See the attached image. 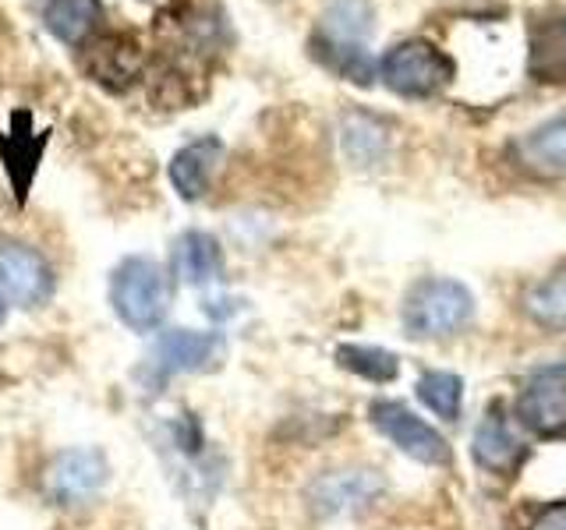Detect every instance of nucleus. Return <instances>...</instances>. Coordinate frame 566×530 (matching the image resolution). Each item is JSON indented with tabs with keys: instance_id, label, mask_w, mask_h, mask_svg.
I'll list each match as a JSON object with an SVG mask.
<instances>
[{
	"instance_id": "4468645a",
	"label": "nucleus",
	"mask_w": 566,
	"mask_h": 530,
	"mask_svg": "<svg viewBox=\"0 0 566 530\" xmlns=\"http://www.w3.org/2000/svg\"><path fill=\"white\" fill-rule=\"evenodd\" d=\"M379 488L382 481L368 470H336V474H323L308 488V502L315 512L333 517V512H344V509L365 506L368 499H376Z\"/></svg>"
},
{
	"instance_id": "423d86ee",
	"label": "nucleus",
	"mask_w": 566,
	"mask_h": 530,
	"mask_svg": "<svg viewBox=\"0 0 566 530\" xmlns=\"http://www.w3.org/2000/svg\"><path fill=\"white\" fill-rule=\"evenodd\" d=\"M521 424L538 438L566 435V361L535 371L517 396Z\"/></svg>"
},
{
	"instance_id": "f257e3e1",
	"label": "nucleus",
	"mask_w": 566,
	"mask_h": 530,
	"mask_svg": "<svg viewBox=\"0 0 566 530\" xmlns=\"http://www.w3.org/2000/svg\"><path fill=\"white\" fill-rule=\"evenodd\" d=\"M376 25L371 0H333L318 18L315 29V57L347 82L368 85L371 82V57H368V35Z\"/></svg>"
},
{
	"instance_id": "1a4fd4ad",
	"label": "nucleus",
	"mask_w": 566,
	"mask_h": 530,
	"mask_svg": "<svg viewBox=\"0 0 566 530\" xmlns=\"http://www.w3.org/2000/svg\"><path fill=\"white\" fill-rule=\"evenodd\" d=\"M510 159L527 177H538V181H559V177H566V114L548 117L527 135L513 138Z\"/></svg>"
},
{
	"instance_id": "39448f33",
	"label": "nucleus",
	"mask_w": 566,
	"mask_h": 530,
	"mask_svg": "<svg viewBox=\"0 0 566 530\" xmlns=\"http://www.w3.org/2000/svg\"><path fill=\"white\" fill-rule=\"evenodd\" d=\"M368 421L376 424L379 435H386L403 456L418 459V464L439 467L450 459V442L442 438L429 421H421L407 403L376 400L368 406Z\"/></svg>"
},
{
	"instance_id": "2eb2a0df",
	"label": "nucleus",
	"mask_w": 566,
	"mask_h": 530,
	"mask_svg": "<svg viewBox=\"0 0 566 530\" xmlns=\"http://www.w3.org/2000/svg\"><path fill=\"white\" fill-rule=\"evenodd\" d=\"M527 75L538 85L566 88V14L535 22L527 35Z\"/></svg>"
},
{
	"instance_id": "7ed1b4c3",
	"label": "nucleus",
	"mask_w": 566,
	"mask_h": 530,
	"mask_svg": "<svg viewBox=\"0 0 566 530\" xmlns=\"http://www.w3.org/2000/svg\"><path fill=\"white\" fill-rule=\"evenodd\" d=\"M111 300L124 326L149 332L170 308V276L153 258H124L111 279Z\"/></svg>"
},
{
	"instance_id": "f8f14e48",
	"label": "nucleus",
	"mask_w": 566,
	"mask_h": 530,
	"mask_svg": "<svg viewBox=\"0 0 566 530\" xmlns=\"http://www.w3.org/2000/svg\"><path fill=\"white\" fill-rule=\"evenodd\" d=\"M223 163V141L220 138H199L191 146L177 149L170 159V184L177 188L185 202H199L209 191L212 177H217Z\"/></svg>"
},
{
	"instance_id": "9d476101",
	"label": "nucleus",
	"mask_w": 566,
	"mask_h": 530,
	"mask_svg": "<svg viewBox=\"0 0 566 530\" xmlns=\"http://www.w3.org/2000/svg\"><path fill=\"white\" fill-rule=\"evenodd\" d=\"M471 453H474V464L489 474H513L527 459V446L517 438V432L510 428V421L503 417L500 406H492V411L478 421Z\"/></svg>"
},
{
	"instance_id": "5701e85b",
	"label": "nucleus",
	"mask_w": 566,
	"mask_h": 530,
	"mask_svg": "<svg viewBox=\"0 0 566 530\" xmlns=\"http://www.w3.org/2000/svg\"><path fill=\"white\" fill-rule=\"evenodd\" d=\"M527 530H566V502H548L538 509V517L531 520Z\"/></svg>"
},
{
	"instance_id": "dca6fc26",
	"label": "nucleus",
	"mask_w": 566,
	"mask_h": 530,
	"mask_svg": "<svg viewBox=\"0 0 566 530\" xmlns=\"http://www.w3.org/2000/svg\"><path fill=\"white\" fill-rule=\"evenodd\" d=\"M174 269L188 287H209L223 276V247L206 230H188L174 247Z\"/></svg>"
},
{
	"instance_id": "6e6552de",
	"label": "nucleus",
	"mask_w": 566,
	"mask_h": 530,
	"mask_svg": "<svg viewBox=\"0 0 566 530\" xmlns=\"http://www.w3.org/2000/svg\"><path fill=\"white\" fill-rule=\"evenodd\" d=\"M50 290H53V273L46 258L18 241H0V294L11 297L14 305L32 308L43 305Z\"/></svg>"
},
{
	"instance_id": "20e7f679",
	"label": "nucleus",
	"mask_w": 566,
	"mask_h": 530,
	"mask_svg": "<svg viewBox=\"0 0 566 530\" xmlns=\"http://www.w3.org/2000/svg\"><path fill=\"white\" fill-rule=\"evenodd\" d=\"M379 78L386 82L389 93H397L403 99H424L436 96L453 78V64L429 40H400L379 61Z\"/></svg>"
},
{
	"instance_id": "a211bd4d",
	"label": "nucleus",
	"mask_w": 566,
	"mask_h": 530,
	"mask_svg": "<svg viewBox=\"0 0 566 530\" xmlns=\"http://www.w3.org/2000/svg\"><path fill=\"white\" fill-rule=\"evenodd\" d=\"M99 14H103L99 0H50L43 22L61 43H82L96 29Z\"/></svg>"
},
{
	"instance_id": "ddd939ff",
	"label": "nucleus",
	"mask_w": 566,
	"mask_h": 530,
	"mask_svg": "<svg viewBox=\"0 0 566 530\" xmlns=\"http://www.w3.org/2000/svg\"><path fill=\"white\" fill-rule=\"evenodd\" d=\"M223 340L220 332H195V329H170L156 340L153 361L164 371H202L212 361H220Z\"/></svg>"
},
{
	"instance_id": "b1692460",
	"label": "nucleus",
	"mask_w": 566,
	"mask_h": 530,
	"mask_svg": "<svg viewBox=\"0 0 566 530\" xmlns=\"http://www.w3.org/2000/svg\"><path fill=\"white\" fill-rule=\"evenodd\" d=\"M0 322H4V300H0Z\"/></svg>"
},
{
	"instance_id": "f03ea898",
	"label": "nucleus",
	"mask_w": 566,
	"mask_h": 530,
	"mask_svg": "<svg viewBox=\"0 0 566 530\" xmlns=\"http://www.w3.org/2000/svg\"><path fill=\"white\" fill-rule=\"evenodd\" d=\"M474 315V294L460 279L429 276L403 300V329L411 340H442L460 332Z\"/></svg>"
},
{
	"instance_id": "4be33fe9",
	"label": "nucleus",
	"mask_w": 566,
	"mask_h": 530,
	"mask_svg": "<svg viewBox=\"0 0 566 530\" xmlns=\"http://www.w3.org/2000/svg\"><path fill=\"white\" fill-rule=\"evenodd\" d=\"M418 400L442 421H457L464 403V379L453 371H424L418 379Z\"/></svg>"
},
{
	"instance_id": "9b49d317",
	"label": "nucleus",
	"mask_w": 566,
	"mask_h": 530,
	"mask_svg": "<svg viewBox=\"0 0 566 530\" xmlns=\"http://www.w3.org/2000/svg\"><path fill=\"white\" fill-rule=\"evenodd\" d=\"M142 46L128 35H99L96 43H88V53H85V71L93 75L99 85L106 88H128L138 71H142Z\"/></svg>"
},
{
	"instance_id": "412c9836",
	"label": "nucleus",
	"mask_w": 566,
	"mask_h": 530,
	"mask_svg": "<svg viewBox=\"0 0 566 530\" xmlns=\"http://www.w3.org/2000/svg\"><path fill=\"white\" fill-rule=\"evenodd\" d=\"M43 146H46V135L35 141L29 131H11L8 138H0V156H4V170L11 173L14 181V191L18 199H25V188L32 181L35 167H40V156H43Z\"/></svg>"
},
{
	"instance_id": "6ab92c4d",
	"label": "nucleus",
	"mask_w": 566,
	"mask_h": 530,
	"mask_svg": "<svg viewBox=\"0 0 566 530\" xmlns=\"http://www.w3.org/2000/svg\"><path fill=\"white\" fill-rule=\"evenodd\" d=\"M336 364L365 382H394L400 371V358L394 350L368 347V343H340L336 347Z\"/></svg>"
},
{
	"instance_id": "0eeeda50",
	"label": "nucleus",
	"mask_w": 566,
	"mask_h": 530,
	"mask_svg": "<svg viewBox=\"0 0 566 530\" xmlns=\"http://www.w3.org/2000/svg\"><path fill=\"white\" fill-rule=\"evenodd\" d=\"M111 467L99 449H67L46 467L43 491L53 506H82L103 491Z\"/></svg>"
},
{
	"instance_id": "f3484780",
	"label": "nucleus",
	"mask_w": 566,
	"mask_h": 530,
	"mask_svg": "<svg viewBox=\"0 0 566 530\" xmlns=\"http://www.w3.org/2000/svg\"><path fill=\"white\" fill-rule=\"evenodd\" d=\"M340 146L354 167H376L389 149V128L365 110H350L340 124Z\"/></svg>"
},
{
	"instance_id": "aec40b11",
	"label": "nucleus",
	"mask_w": 566,
	"mask_h": 530,
	"mask_svg": "<svg viewBox=\"0 0 566 530\" xmlns=\"http://www.w3.org/2000/svg\"><path fill=\"white\" fill-rule=\"evenodd\" d=\"M524 311L535 318L538 326L566 332V273L542 279L538 287L524 294Z\"/></svg>"
}]
</instances>
